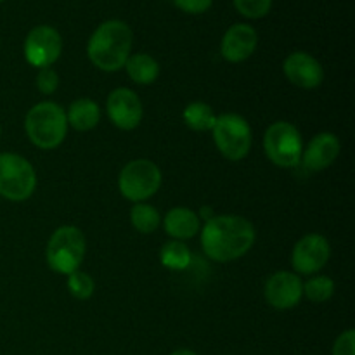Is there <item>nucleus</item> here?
Returning <instances> with one entry per match:
<instances>
[{
  "mask_svg": "<svg viewBox=\"0 0 355 355\" xmlns=\"http://www.w3.org/2000/svg\"><path fill=\"white\" fill-rule=\"evenodd\" d=\"M201 246L205 255L214 262L227 263L245 257L257 239L255 225L241 215H214L205 222Z\"/></svg>",
  "mask_w": 355,
  "mask_h": 355,
  "instance_id": "1",
  "label": "nucleus"
},
{
  "mask_svg": "<svg viewBox=\"0 0 355 355\" xmlns=\"http://www.w3.org/2000/svg\"><path fill=\"white\" fill-rule=\"evenodd\" d=\"M134 31L125 21L107 19L90 35L87 55L97 69L106 73L120 71L130 58Z\"/></svg>",
  "mask_w": 355,
  "mask_h": 355,
  "instance_id": "2",
  "label": "nucleus"
},
{
  "mask_svg": "<svg viewBox=\"0 0 355 355\" xmlns=\"http://www.w3.org/2000/svg\"><path fill=\"white\" fill-rule=\"evenodd\" d=\"M66 110L54 101H42L31 106L24 116V132L33 146L44 151L59 148L68 134Z\"/></svg>",
  "mask_w": 355,
  "mask_h": 355,
  "instance_id": "3",
  "label": "nucleus"
},
{
  "mask_svg": "<svg viewBox=\"0 0 355 355\" xmlns=\"http://www.w3.org/2000/svg\"><path fill=\"white\" fill-rule=\"evenodd\" d=\"M87 252V239L76 225H61L52 232L45 248V262L54 272L68 276L80 269Z\"/></svg>",
  "mask_w": 355,
  "mask_h": 355,
  "instance_id": "4",
  "label": "nucleus"
},
{
  "mask_svg": "<svg viewBox=\"0 0 355 355\" xmlns=\"http://www.w3.org/2000/svg\"><path fill=\"white\" fill-rule=\"evenodd\" d=\"M211 137L215 146L229 162H241L250 155L253 144L252 127L248 120L238 113L217 114Z\"/></svg>",
  "mask_w": 355,
  "mask_h": 355,
  "instance_id": "5",
  "label": "nucleus"
},
{
  "mask_svg": "<svg viewBox=\"0 0 355 355\" xmlns=\"http://www.w3.org/2000/svg\"><path fill=\"white\" fill-rule=\"evenodd\" d=\"M163 182V173L155 162L146 158L132 159L118 175V189L132 203H146L155 196Z\"/></svg>",
  "mask_w": 355,
  "mask_h": 355,
  "instance_id": "6",
  "label": "nucleus"
},
{
  "mask_svg": "<svg viewBox=\"0 0 355 355\" xmlns=\"http://www.w3.org/2000/svg\"><path fill=\"white\" fill-rule=\"evenodd\" d=\"M37 189V172L24 156L0 153V196L7 201H26Z\"/></svg>",
  "mask_w": 355,
  "mask_h": 355,
  "instance_id": "7",
  "label": "nucleus"
},
{
  "mask_svg": "<svg viewBox=\"0 0 355 355\" xmlns=\"http://www.w3.org/2000/svg\"><path fill=\"white\" fill-rule=\"evenodd\" d=\"M263 151L272 165L279 168H295L300 165L304 153L300 130L290 121H274L263 134Z\"/></svg>",
  "mask_w": 355,
  "mask_h": 355,
  "instance_id": "8",
  "label": "nucleus"
},
{
  "mask_svg": "<svg viewBox=\"0 0 355 355\" xmlns=\"http://www.w3.org/2000/svg\"><path fill=\"white\" fill-rule=\"evenodd\" d=\"M23 54L28 64L38 69L51 68L62 54L61 33L49 24L35 26L24 38Z\"/></svg>",
  "mask_w": 355,
  "mask_h": 355,
  "instance_id": "9",
  "label": "nucleus"
},
{
  "mask_svg": "<svg viewBox=\"0 0 355 355\" xmlns=\"http://www.w3.org/2000/svg\"><path fill=\"white\" fill-rule=\"evenodd\" d=\"M331 259V245L322 234H305L291 252V266L298 276H312L326 267Z\"/></svg>",
  "mask_w": 355,
  "mask_h": 355,
  "instance_id": "10",
  "label": "nucleus"
},
{
  "mask_svg": "<svg viewBox=\"0 0 355 355\" xmlns=\"http://www.w3.org/2000/svg\"><path fill=\"white\" fill-rule=\"evenodd\" d=\"M263 297L272 309L290 311L297 307L304 298V281L298 274L290 270H277L267 277Z\"/></svg>",
  "mask_w": 355,
  "mask_h": 355,
  "instance_id": "11",
  "label": "nucleus"
},
{
  "mask_svg": "<svg viewBox=\"0 0 355 355\" xmlns=\"http://www.w3.org/2000/svg\"><path fill=\"white\" fill-rule=\"evenodd\" d=\"M106 113L120 130H134L144 118V106L137 94L128 87H118L107 96Z\"/></svg>",
  "mask_w": 355,
  "mask_h": 355,
  "instance_id": "12",
  "label": "nucleus"
},
{
  "mask_svg": "<svg viewBox=\"0 0 355 355\" xmlns=\"http://www.w3.org/2000/svg\"><path fill=\"white\" fill-rule=\"evenodd\" d=\"M283 73L288 82L298 89H318L324 82V68L312 54L304 51L291 52L283 62Z\"/></svg>",
  "mask_w": 355,
  "mask_h": 355,
  "instance_id": "13",
  "label": "nucleus"
},
{
  "mask_svg": "<svg viewBox=\"0 0 355 355\" xmlns=\"http://www.w3.org/2000/svg\"><path fill=\"white\" fill-rule=\"evenodd\" d=\"M259 47V33L246 23L232 24L220 42V54L227 62L238 64L255 54Z\"/></svg>",
  "mask_w": 355,
  "mask_h": 355,
  "instance_id": "14",
  "label": "nucleus"
},
{
  "mask_svg": "<svg viewBox=\"0 0 355 355\" xmlns=\"http://www.w3.org/2000/svg\"><path fill=\"white\" fill-rule=\"evenodd\" d=\"M342 142L333 132H321L315 135L302 153V165L311 172H322L338 159Z\"/></svg>",
  "mask_w": 355,
  "mask_h": 355,
  "instance_id": "15",
  "label": "nucleus"
},
{
  "mask_svg": "<svg viewBox=\"0 0 355 355\" xmlns=\"http://www.w3.org/2000/svg\"><path fill=\"white\" fill-rule=\"evenodd\" d=\"M163 229L175 241L193 239L201 231V218L194 210L186 207H175L163 217Z\"/></svg>",
  "mask_w": 355,
  "mask_h": 355,
  "instance_id": "16",
  "label": "nucleus"
},
{
  "mask_svg": "<svg viewBox=\"0 0 355 355\" xmlns=\"http://www.w3.org/2000/svg\"><path fill=\"white\" fill-rule=\"evenodd\" d=\"M66 120H68V127L78 132L92 130L101 121L99 104L89 97H80V99L73 101L66 110Z\"/></svg>",
  "mask_w": 355,
  "mask_h": 355,
  "instance_id": "17",
  "label": "nucleus"
},
{
  "mask_svg": "<svg viewBox=\"0 0 355 355\" xmlns=\"http://www.w3.org/2000/svg\"><path fill=\"white\" fill-rule=\"evenodd\" d=\"M123 68L127 69L128 78L139 85H151L159 76V62L146 52L130 54Z\"/></svg>",
  "mask_w": 355,
  "mask_h": 355,
  "instance_id": "18",
  "label": "nucleus"
},
{
  "mask_svg": "<svg viewBox=\"0 0 355 355\" xmlns=\"http://www.w3.org/2000/svg\"><path fill=\"white\" fill-rule=\"evenodd\" d=\"M182 120L191 130L211 132L215 120H217V114H215L214 107L210 104L203 103V101H194V103H189L184 107Z\"/></svg>",
  "mask_w": 355,
  "mask_h": 355,
  "instance_id": "19",
  "label": "nucleus"
},
{
  "mask_svg": "<svg viewBox=\"0 0 355 355\" xmlns=\"http://www.w3.org/2000/svg\"><path fill=\"white\" fill-rule=\"evenodd\" d=\"M130 224L141 234H153L162 225V215L153 205L134 203L130 210Z\"/></svg>",
  "mask_w": 355,
  "mask_h": 355,
  "instance_id": "20",
  "label": "nucleus"
},
{
  "mask_svg": "<svg viewBox=\"0 0 355 355\" xmlns=\"http://www.w3.org/2000/svg\"><path fill=\"white\" fill-rule=\"evenodd\" d=\"M159 260L163 266L170 270H184L191 263V252L184 241H172L165 243L159 252Z\"/></svg>",
  "mask_w": 355,
  "mask_h": 355,
  "instance_id": "21",
  "label": "nucleus"
},
{
  "mask_svg": "<svg viewBox=\"0 0 355 355\" xmlns=\"http://www.w3.org/2000/svg\"><path fill=\"white\" fill-rule=\"evenodd\" d=\"M335 295V281L328 276H314L304 283V297L312 304H324Z\"/></svg>",
  "mask_w": 355,
  "mask_h": 355,
  "instance_id": "22",
  "label": "nucleus"
},
{
  "mask_svg": "<svg viewBox=\"0 0 355 355\" xmlns=\"http://www.w3.org/2000/svg\"><path fill=\"white\" fill-rule=\"evenodd\" d=\"M66 286H68L69 295L76 298V300H89L94 295V291H96V283H94L92 276H89V274L80 269L68 274Z\"/></svg>",
  "mask_w": 355,
  "mask_h": 355,
  "instance_id": "23",
  "label": "nucleus"
},
{
  "mask_svg": "<svg viewBox=\"0 0 355 355\" xmlns=\"http://www.w3.org/2000/svg\"><path fill=\"white\" fill-rule=\"evenodd\" d=\"M236 10L248 19H262L272 9V0H232Z\"/></svg>",
  "mask_w": 355,
  "mask_h": 355,
  "instance_id": "24",
  "label": "nucleus"
},
{
  "mask_svg": "<svg viewBox=\"0 0 355 355\" xmlns=\"http://www.w3.org/2000/svg\"><path fill=\"white\" fill-rule=\"evenodd\" d=\"M35 85L44 96H51L59 89V75L54 68H40L35 78Z\"/></svg>",
  "mask_w": 355,
  "mask_h": 355,
  "instance_id": "25",
  "label": "nucleus"
},
{
  "mask_svg": "<svg viewBox=\"0 0 355 355\" xmlns=\"http://www.w3.org/2000/svg\"><path fill=\"white\" fill-rule=\"evenodd\" d=\"M331 355H355V331L347 329L333 343Z\"/></svg>",
  "mask_w": 355,
  "mask_h": 355,
  "instance_id": "26",
  "label": "nucleus"
},
{
  "mask_svg": "<svg viewBox=\"0 0 355 355\" xmlns=\"http://www.w3.org/2000/svg\"><path fill=\"white\" fill-rule=\"evenodd\" d=\"M173 2L187 14H203L210 9L214 0H173Z\"/></svg>",
  "mask_w": 355,
  "mask_h": 355,
  "instance_id": "27",
  "label": "nucleus"
},
{
  "mask_svg": "<svg viewBox=\"0 0 355 355\" xmlns=\"http://www.w3.org/2000/svg\"><path fill=\"white\" fill-rule=\"evenodd\" d=\"M170 355H198V354L194 352V350H189V349H177V350H173Z\"/></svg>",
  "mask_w": 355,
  "mask_h": 355,
  "instance_id": "28",
  "label": "nucleus"
},
{
  "mask_svg": "<svg viewBox=\"0 0 355 355\" xmlns=\"http://www.w3.org/2000/svg\"><path fill=\"white\" fill-rule=\"evenodd\" d=\"M0 137H2V127H0Z\"/></svg>",
  "mask_w": 355,
  "mask_h": 355,
  "instance_id": "29",
  "label": "nucleus"
},
{
  "mask_svg": "<svg viewBox=\"0 0 355 355\" xmlns=\"http://www.w3.org/2000/svg\"><path fill=\"white\" fill-rule=\"evenodd\" d=\"M3 2V0H0V3H2Z\"/></svg>",
  "mask_w": 355,
  "mask_h": 355,
  "instance_id": "30",
  "label": "nucleus"
}]
</instances>
